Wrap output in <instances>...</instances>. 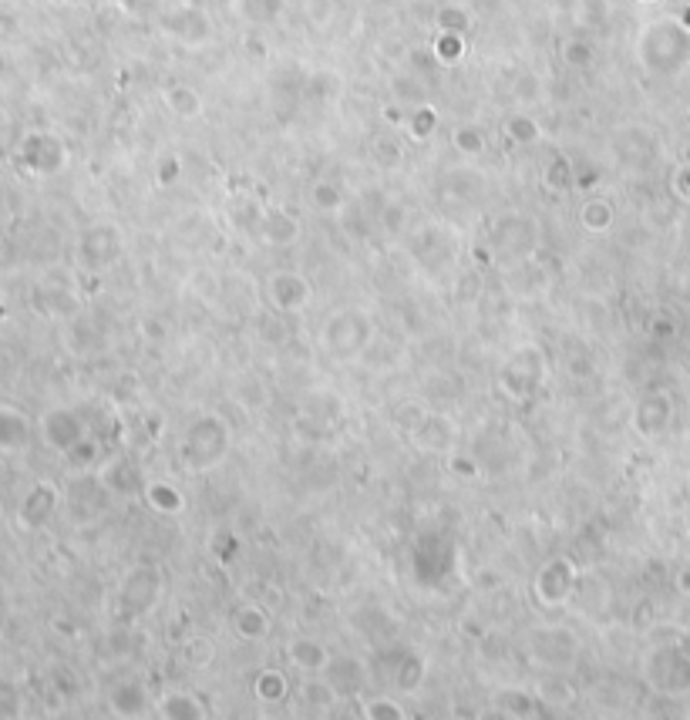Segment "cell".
<instances>
[{
    "instance_id": "ac0fdd59",
    "label": "cell",
    "mask_w": 690,
    "mask_h": 720,
    "mask_svg": "<svg viewBox=\"0 0 690 720\" xmlns=\"http://www.w3.org/2000/svg\"><path fill=\"white\" fill-rule=\"evenodd\" d=\"M492 707L499 710V714H509V717H539L542 714V700L536 694H529V690H519V687L495 690Z\"/></svg>"
},
{
    "instance_id": "2e32d148",
    "label": "cell",
    "mask_w": 690,
    "mask_h": 720,
    "mask_svg": "<svg viewBox=\"0 0 690 720\" xmlns=\"http://www.w3.org/2000/svg\"><path fill=\"white\" fill-rule=\"evenodd\" d=\"M260 243L273 246V249H287L300 239V223L287 212H270V216L260 219Z\"/></svg>"
},
{
    "instance_id": "5bb4252c",
    "label": "cell",
    "mask_w": 690,
    "mask_h": 720,
    "mask_svg": "<svg viewBox=\"0 0 690 720\" xmlns=\"http://www.w3.org/2000/svg\"><path fill=\"white\" fill-rule=\"evenodd\" d=\"M118 256H122V236H118L115 229H95L91 236H85V260L95 266V270L115 266Z\"/></svg>"
},
{
    "instance_id": "44dd1931",
    "label": "cell",
    "mask_w": 690,
    "mask_h": 720,
    "mask_svg": "<svg viewBox=\"0 0 690 720\" xmlns=\"http://www.w3.org/2000/svg\"><path fill=\"white\" fill-rule=\"evenodd\" d=\"M536 697L542 700V707H573L576 704V687L559 670H552L549 680H539Z\"/></svg>"
},
{
    "instance_id": "30bf717a",
    "label": "cell",
    "mask_w": 690,
    "mask_h": 720,
    "mask_svg": "<svg viewBox=\"0 0 690 720\" xmlns=\"http://www.w3.org/2000/svg\"><path fill=\"white\" fill-rule=\"evenodd\" d=\"M411 438L418 441L421 448H428V451H448V448H452V438H455V424H452L448 414L425 411L418 418V424L411 428Z\"/></svg>"
},
{
    "instance_id": "5b68a950",
    "label": "cell",
    "mask_w": 690,
    "mask_h": 720,
    "mask_svg": "<svg viewBox=\"0 0 690 720\" xmlns=\"http://www.w3.org/2000/svg\"><path fill=\"white\" fill-rule=\"evenodd\" d=\"M266 300L276 313H303L314 300V283L300 270H276L266 276Z\"/></svg>"
},
{
    "instance_id": "4316f807",
    "label": "cell",
    "mask_w": 690,
    "mask_h": 720,
    "mask_svg": "<svg viewBox=\"0 0 690 720\" xmlns=\"http://www.w3.org/2000/svg\"><path fill=\"white\" fill-rule=\"evenodd\" d=\"M314 206H317V209H324V212H337L340 206H344V199H340L330 186H317V192H314Z\"/></svg>"
},
{
    "instance_id": "277c9868",
    "label": "cell",
    "mask_w": 690,
    "mask_h": 720,
    "mask_svg": "<svg viewBox=\"0 0 690 720\" xmlns=\"http://www.w3.org/2000/svg\"><path fill=\"white\" fill-rule=\"evenodd\" d=\"M542 381H546V360H542L539 347H519L509 357V364L502 367V391L515 401H526L539 391Z\"/></svg>"
},
{
    "instance_id": "484cf974",
    "label": "cell",
    "mask_w": 690,
    "mask_h": 720,
    "mask_svg": "<svg viewBox=\"0 0 690 720\" xmlns=\"http://www.w3.org/2000/svg\"><path fill=\"white\" fill-rule=\"evenodd\" d=\"M448 472L455 478H465V482H475V478H482V465H478L472 455H465V451H455V455L448 458Z\"/></svg>"
},
{
    "instance_id": "52a82bcc",
    "label": "cell",
    "mask_w": 690,
    "mask_h": 720,
    "mask_svg": "<svg viewBox=\"0 0 690 720\" xmlns=\"http://www.w3.org/2000/svg\"><path fill=\"white\" fill-rule=\"evenodd\" d=\"M159 593H162V576L152 566L132 569V572H128V579H125V586H122L125 609L132 616L149 613V609L159 603Z\"/></svg>"
},
{
    "instance_id": "6da1fadb",
    "label": "cell",
    "mask_w": 690,
    "mask_h": 720,
    "mask_svg": "<svg viewBox=\"0 0 690 720\" xmlns=\"http://www.w3.org/2000/svg\"><path fill=\"white\" fill-rule=\"evenodd\" d=\"M233 445V431L216 411H199L179 435L176 461L186 475H206L219 468Z\"/></svg>"
},
{
    "instance_id": "8fae6325",
    "label": "cell",
    "mask_w": 690,
    "mask_h": 720,
    "mask_svg": "<svg viewBox=\"0 0 690 720\" xmlns=\"http://www.w3.org/2000/svg\"><path fill=\"white\" fill-rule=\"evenodd\" d=\"M287 660L293 663V670L310 677V673H324L330 660H334V653L327 650V643L314 640V636H297V640L287 643Z\"/></svg>"
},
{
    "instance_id": "e0dca14e",
    "label": "cell",
    "mask_w": 690,
    "mask_h": 720,
    "mask_svg": "<svg viewBox=\"0 0 690 720\" xmlns=\"http://www.w3.org/2000/svg\"><path fill=\"white\" fill-rule=\"evenodd\" d=\"M253 697L260 700V704H266V707L287 704V700H290V680H287V673L276 670V667L260 670V673H256V680H253Z\"/></svg>"
},
{
    "instance_id": "ffe728a7",
    "label": "cell",
    "mask_w": 690,
    "mask_h": 720,
    "mask_svg": "<svg viewBox=\"0 0 690 720\" xmlns=\"http://www.w3.org/2000/svg\"><path fill=\"white\" fill-rule=\"evenodd\" d=\"M425 677H428L425 660H421L418 653H401V663L394 667V680L391 683L401 690V694H418Z\"/></svg>"
},
{
    "instance_id": "d6986e66",
    "label": "cell",
    "mask_w": 690,
    "mask_h": 720,
    "mask_svg": "<svg viewBox=\"0 0 690 720\" xmlns=\"http://www.w3.org/2000/svg\"><path fill=\"white\" fill-rule=\"evenodd\" d=\"M142 498L152 512L165 515V519H172V515H179L186 509V495H182L172 482H145Z\"/></svg>"
},
{
    "instance_id": "9a60e30c",
    "label": "cell",
    "mask_w": 690,
    "mask_h": 720,
    "mask_svg": "<svg viewBox=\"0 0 690 720\" xmlns=\"http://www.w3.org/2000/svg\"><path fill=\"white\" fill-rule=\"evenodd\" d=\"M155 714L165 720H202L209 710L196 694H189V690H169V694H162V700L155 704Z\"/></svg>"
},
{
    "instance_id": "603a6c76",
    "label": "cell",
    "mask_w": 690,
    "mask_h": 720,
    "mask_svg": "<svg viewBox=\"0 0 690 720\" xmlns=\"http://www.w3.org/2000/svg\"><path fill=\"white\" fill-rule=\"evenodd\" d=\"M182 660H186V667L192 670H206L216 663V643L209 640V636H189L186 643H182Z\"/></svg>"
},
{
    "instance_id": "4fadbf2b",
    "label": "cell",
    "mask_w": 690,
    "mask_h": 720,
    "mask_svg": "<svg viewBox=\"0 0 690 720\" xmlns=\"http://www.w3.org/2000/svg\"><path fill=\"white\" fill-rule=\"evenodd\" d=\"M324 677L334 683L344 697H351V694H357V690L367 687L371 670H367V663L361 657H334L330 660V667L324 670Z\"/></svg>"
},
{
    "instance_id": "cb8c5ba5",
    "label": "cell",
    "mask_w": 690,
    "mask_h": 720,
    "mask_svg": "<svg viewBox=\"0 0 690 720\" xmlns=\"http://www.w3.org/2000/svg\"><path fill=\"white\" fill-rule=\"evenodd\" d=\"M579 223H583L586 233H606L613 226V209L603 199H590L579 209Z\"/></svg>"
},
{
    "instance_id": "d4e9b609",
    "label": "cell",
    "mask_w": 690,
    "mask_h": 720,
    "mask_svg": "<svg viewBox=\"0 0 690 720\" xmlns=\"http://www.w3.org/2000/svg\"><path fill=\"white\" fill-rule=\"evenodd\" d=\"M361 717H367V720H404L408 717V710H404L394 697H374V700H364Z\"/></svg>"
},
{
    "instance_id": "ba28073f",
    "label": "cell",
    "mask_w": 690,
    "mask_h": 720,
    "mask_svg": "<svg viewBox=\"0 0 690 720\" xmlns=\"http://www.w3.org/2000/svg\"><path fill=\"white\" fill-rule=\"evenodd\" d=\"M152 707V694H149V683L145 680H135V677H125L112 683V690H108V710H112L115 717H145Z\"/></svg>"
},
{
    "instance_id": "8992f818",
    "label": "cell",
    "mask_w": 690,
    "mask_h": 720,
    "mask_svg": "<svg viewBox=\"0 0 690 720\" xmlns=\"http://www.w3.org/2000/svg\"><path fill=\"white\" fill-rule=\"evenodd\" d=\"M371 344V320L361 310H340L327 323V347L340 360H351L354 354Z\"/></svg>"
},
{
    "instance_id": "7a4b0ae2",
    "label": "cell",
    "mask_w": 690,
    "mask_h": 720,
    "mask_svg": "<svg viewBox=\"0 0 690 720\" xmlns=\"http://www.w3.org/2000/svg\"><path fill=\"white\" fill-rule=\"evenodd\" d=\"M529 660L539 663L542 670H569L573 663L579 660V650H583V643H579V636L573 630H566V626H542V630L529 633Z\"/></svg>"
},
{
    "instance_id": "7402d4cb",
    "label": "cell",
    "mask_w": 690,
    "mask_h": 720,
    "mask_svg": "<svg viewBox=\"0 0 690 720\" xmlns=\"http://www.w3.org/2000/svg\"><path fill=\"white\" fill-rule=\"evenodd\" d=\"M81 438H85V428H81V421L75 414L58 411L48 418V441H54L58 448H75Z\"/></svg>"
},
{
    "instance_id": "9c48e42d",
    "label": "cell",
    "mask_w": 690,
    "mask_h": 720,
    "mask_svg": "<svg viewBox=\"0 0 690 720\" xmlns=\"http://www.w3.org/2000/svg\"><path fill=\"white\" fill-rule=\"evenodd\" d=\"M229 630H233L243 643H263L273 630V616L266 613L260 603H239L229 613Z\"/></svg>"
},
{
    "instance_id": "3957f363",
    "label": "cell",
    "mask_w": 690,
    "mask_h": 720,
    "mask_svg": "<svg viewBox=\"0 0 690 720\" xmlns=\"http://www.w3.org/2000/svg\"><path fill=\"white\" fill-rule=\"evenodd\" d=\"M576 586H579L576 562L569 556H552L542 562L536 579H532V596L546 609H563L576 596Z\"/></svg>"
},
{
    "instance_id": "7c38bea8",
    "label": "cell",
    "mask_w": 690,
    "mask_h": 720,
    "mask_svg": "<svg viewBox=\"0 0 690 720\" xmlns=\"http://www.w3.org/2000/svg\"><path fill=\"white\" fill-rule=\"evenodd\" d=\"M340 690L330 683L324 673H310L307 680L297 687V700H300V707H307L310 714H330L337 704H340Z\"/></svg>"
}]
</instances>
